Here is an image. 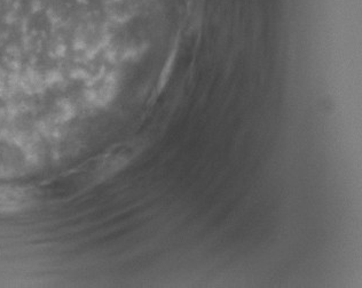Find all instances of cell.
Segmentation results:
<instances>
[{
	"label": "cell",
	"mask_w": 362,
	"mask_h": 288,
	"mask_svg": "<svg viewBox=\"0 0 362 288\" xmlns=\"http://www.w3.org/2000/svg\"><path fill=\"white\" fill-rule=\"evenodd\" d=\"M145 149V143L140 140L125 142L112 147L106 152L100 155L86 166L83 172L85 186L99 184L118 172L127 167L138 155Z\"/></svg>",
	"instance_id": "cell-1"
},
{
	"label": "cell",
	"mask_w": 362,
	"mask_h": 288,
	"mask_svg": "<svg viewBox=\"0 0 362 288\" xmlns=\"http://www.w3.org/2000/svg\"><path fill=\"white\" fill-rule=\"evenodd\" d=\"M28 196L23 190L9 186H0V212H13L23 208Z\"/></svg>",
	"instance_id": "cell-2"
}]
</instances>
